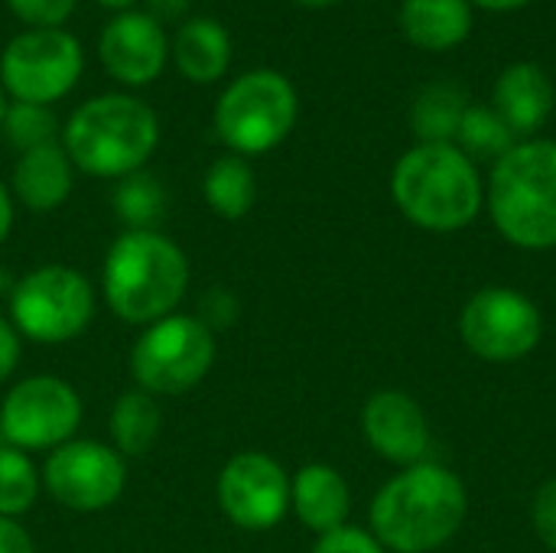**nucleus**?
<instances>
[{
	"label": "nucleus",
	"instance_id": "nucleus-25",
	"mask_svg": "<svg viewBox=\"0 0 556 553\" xmlns=\"http://www.w3.org/2000/svg\"><path fill=\"white\" fill-rule=\"evenodd\" d=\"M456 143L472 163L476 160L498 163L515 147V130L502 121V114L495 108H466Z\"/></svg>",
	"mask_w": 556,
	"mask_h": 553
},
{
	"label": "nucleus",
	"instance_id": "nucleus-11",
	"mask_svg": "<svg viewBox=\"0 0 556 553\" xmlns=\"http://www.w3.org/2000/svg\"><path fill=\"white\" fill-rule=\"evenodd\" d=\"M541 332V310L511 287L479 290L459 316V336L482 362H518L538 349Z\"/></svg>",
	"mask_w": 556,
	"mask_h": 553
},
{
	"label": "nucleus",
	"instance_id": "nucleus-34",
	"mask_svg": "<svg viewBox=\"0 0 556 553\" xmlns=\"http://www.w3.org/2000/svg\"><path fill=\"white\" fill-rule=\"evenodd\" d=\"M10 228H13V199H10V189L0 183V244L7 241Z\"/></svg>",
	"mask_w": 556,
	"mask_h": 553
},
{
	"label": "nucleus",
	"instance_id": "nucleus-14",
	"mask_svg": "<svg viewBox=\"0 0 556 553\" xmlns=\"http://www.w3.org/2000/svg\"><path fill=\"white\" fill-rule=\"evenodd\" d=\"M98 59L108 75L127 88L156 81L169 62V36L147 10L114 13L98 36Z\"/></svg>",
	"mask_w": 556,
	"mask_h": 553
},
{
	"label": "nucleus",
	"instance_id": "nucleus-13",
	"mask_svg": "<svg viewBox=\"0 0 556 553\" xmlns=\"http://www.w3.org/2000/svg\"><path fill=\"white\" fill-rule=\"evenodd\" d=\"M218 505L241 531H270L290 512V479L267 453H238L218 473Z\"/></svg>",
	"mask_w": 556,
	"mask_h": 553
},
{
	"label": "nucleus",
	"instance_id": "nucleus-37",
	"mask_svg": "<svg viewBox=\"0 0 556 553\" xmlns=\"http://www.w3.org/2000/svg\"><path fill=\"white\" fill-rule=\"evenodd\" d=\"M296 3H303V7H329L336 0H296Z\"/></svg>",
	"mask_w": 556,
	"mask_h": 553
},
{
	"label": "nucleus",
	"instance_id": "nucleus-15",
	"mask_svg": "<svg viewBox=\"0 0 556 553\" xmlns=\"http://www.w3.org/2000/svg\"><path fill=\"white\" fill-rule=\"evenodd\" d=\"M365 440L378 456L397 466H417L430 447V430L420 404L404 391H378L362 411Z\"/></svg>",
	"mask_w": 556,
	"mask_h": 553
},
{
	"label": "nucleus",
	"instance_id": "nucleus-17",
	"mask_svg": "<svg viewBox=\"0 0 556 553\" xmlns=\"http://www.w3.org/2000/svg\"><path fill=\"white\" fill-rule=\"evenodd\" d=\"M169 59L182 78L195 85H212L231 65V36L212 16H189L169 39Z\"/></svg>",
	"mask_w": 556,
	"mask_h": 553
},
{
	"label": "nucleus",
	"instance_id": "nucleus-4",
	"mask_svg": "<svg viewBox=\"0 0 556 553\" xmlns=\"http://www.w3.org/2000/svg\"><path fill=\"white\" fill-rule=\"evenodd\" d=\"M391 196L407 222L446 235L479 215L482 179L456 143H420L397 160Z\"/></svg>",
	"mask_w": 556,
	"mask_h": 553
},
{
	"label": "nucleus",
	"instance_id": "nucleus-27",
	"mask_svg": "<svg viewBox=\"0 0 556 553\" xmlns=\"http://www.w3.org/2000/svg\"><path fill=\"white\" fill-rule=\"evenodd\" d=\"M3 134L7 140L26 153L36 147H49L59 137V121L49 104H26V101H10L3 111Z\"/></svg>",
	"mask_w": 556,
	"mask_h": 553
},
{
	"label": "nucleus",
	"instance_id": "nucleus-3",
	"mask_svg": "<svg viewBox=\"0 0 556 553\" xmlns=\"http://www.w3.org/2000/svg\"><path fill=\"white\" fill-rule=\"evenodd\" d=\"M156 143L160 117L134 95L88 98L62 127V147L72 166L98 179H124L143 169Z\"/></svg>",
	"mask_w": 556,
	"mask_h": 553
},
{
	"label": "nucleus",
	"instance_id": "nucleus-28",
	"mask_svg": "<svg viewBox=\"0 0 556 553\" xmlns=\"http://www.w3.org/2000/svg\"><path fill=\"white\" fill-rule=\"evenodd\" d=\"M78 0H7L10 13L26 29H65Z\"/></svg>",
	"mask_w": 556,
	"mask_h": 553
},
{
	"label": "nucleus",
	"instance_id": "nucleus-19",
	"mask_svg": "<svg viewBox=\"0 0 556 553\" xmlns=\"http://www.w3.org/2000/svg\"><path fill=\"white\" fill-rule=\"evenodd\" d=\"M75 183V166L62 143L36 147L20 153L13 166V196L29 212H52L59 209Z\"/></svg>",
	"mask_w": 556,
	"mask_h": 553
},
{
	"label": "nucleus",
	"instance_id": "nucleus-21",
	"mask_svg": "<svg viewBox=\"0 0 556 553\" xmlns=\"http://www.w3.org/2000/svg\"><path fill=\"white\" fill-rule=\"evenodd\" d=\"M202 196L218 218H228V222L244 218L257 202V176H254V166L248 163V156H238V153L218 156L205 169Z\"/></svg>",
	"mask_w": 556,
	"mask_h": 553
},
{
	"label": "nucleus",
	"instance_id": "nucleus-29",
	"mask_svg": "<svg viewBox=\"0 0 556 553\" xmlns=\"http://www.w3.org/2000/svg\"><path fill=\"white\" fill-rule=\"evenodd\" d=\"M313 553H384V548L378 544L375 535L362 531V528H339V531H329L316 541Z\"/></svg>",
	"mask_w": 556,
	"mask_h": 553
},
{
	"label": "nucleus",
	"instance_id": "nucleus-22",
	"mask_svg": "<svg viewBox=\"0 0 556 553\" xmlns=\"http://www.w3.org/2000/svg\"><path fill=\"white\" fill-rule=\"evenodd\" d=\"M160 404L147 391H124L111 407V440L114 450L127 456H143L160 437Z\"/></svg>",
	"mask_w": 556,
	"mask_h": 553
},
{
	"label": "nucleus",
	"instance_id": "nucleus-31",
	"mask_svg": "<svg viewBox=\"0 0 556 553\" xmlns=\"http://www.w3.org/2000/svg\"><path fill=\"white\" fill-rule=\"evenodd\" d=\"M20 365V332L13 323L0 319V381H7Z\"/></svg>",
	"mask_w": 556,
	"mask_h": 553
},
{
	"label": "nucleus",
	"instance_id": "nucleus-8",
	"mask_svg": "<svg viewBox=\"0 0 556 553\" xmlns=\"http://www.w3.org/2000/svg\"><path fill=\"white\" fill-rule=\"evenodd\" d=\"M215 362V336L199 316L173 313L150 323L130 349V372L147 394H186Z\"/></svg>",
	"mask_w": 556,
	"mask_h": 553
},
{
	"label": "nucleus",
	"instance_id": "nucleus-10",
	"mask_svg": "<svg viewBox=\"0 0 556 553\" xmlns=\"http://www.w3.org/2000/svg\"><path fill=\"white\" fill-rule=\"evenodd\" d=\"M81 424L78 391L52 375H33L20 381L0 404V437L3 443L39 453L75 440Z\"/></svg>",
	"mask_w": 556,
	"mask_h": 553
},
{
	"label": "nucleus",
	"instance_id": "nucleus-6",
	"mask_svg": "<svg viewBox=\"0 0 556 553\" xmlns=\"http://www.w3.org/2000/svg\"><path fill=\"white\" fill-rule=\"evenodd\" d=\"M300 114L296 88L274 68L238 75L215 104V134L238 156H257L280 147Z\"/></svg>",
	"mask_w": 556,
	"mask_h": 553
},
{
	"label": "nucleus",
	"instance_id": "nucleus-32",
	"mask_svg": "<svg viewBox=\"0 0 556 553\" xmlns=\"http://www.w3.org/2000/svg\"><path fill=\"white\" fill-rule=\"evenodd\" d=\"M0 553H36L33 538L16 518H0Z\"/></svg>",
	"mask_w": 556,
	"mask_h": 553
},
{
	"label": "nucleus",
	"instance_id": "nucleus-35",
	"mask_svg": "<svg viewBox=\"0 0 556 553\" xmlns=\"http://www.w3.org/2000/svg\"><path fill=\"white\" fill-rule=\"evenodd\" d=\"M485 10H515V7H525L528 0H472Z\"/></svg>",
	"mask_w": 556,
	"mask_h": 553
},
{
	"label": "nucleus",
	"instance_id": "nucleus-33",
	"mask_svg": "<svg viewBox=\"0 0 556 553\" xmlns=\"http://www.w3.org/2000/svg\"><path fill=\"white\" fill-rule=\"evenodd\" d=\"M192 0H147V13L160 23L166 20H182L189 13Z\"/></svg>",
	"mask_w": 556,
	"mask_h": 553
},
{
	"label": "nucleus",
	"instance_id": "nucleus-38",
	"mask_svg": "<svg viewBox=\"0 0 556 553\" xmlns=\"http://www.w3.org/2000/svg\"><path fill=\"white\" fill-rule=\"evenodd\" d=\"M3 111H7V95H3V88H0V124H3Z\"/></svg>",
	"mask_w": 556,
	"mask_h": 553
},
{
	"label": "nucleus",
	"instance_id": "nucleus-16",
	"mask_svg": "<svg viewBox=\"0 0 556 553\" xmlns=\"http://www.w3.org/2000/svg\"><path fill=\"white\" fill-rule=\"evenodd\" d=\"M290 508L319 538L345 528L352 512V492L339 469L326 463H309L290 479Z\"/></svg>",
	"mask_w": 556,
	"mask_h": 553
},
{
	"label": "nucleus",
	"instance_id": "nucleus-26",
	"mask_svg": "<svg viewBox=\"0 0 556 553\" xmlns=\"http://www.w3.org/2000/svg\"><path fill=\"white\" fill-rule=\"evenodd\" d=\"M39 473L29 456L10 443H0V518H20L36 505Z\"/></svg>",
	"mask_w": 556,
	"mask_h": 553
},
{
	"label": "nucleus",
	"instance_id": "nucleus-36",
	"mask_svg": "<svg viewBox=\"0 0 556 553\" xmlns=\"http://www.w3.org/2000/svg\"><path fill=\"white\" fill-rule=\"evenodd\" d=\"M98 7H108V10H114V13H124V10H134V3L137 0H94Z\"/></svg>",
	"mask_w": 556,
	"mask_h": 553
},
{
	"label": "nucleus",
	"instance_id": "nucleus-9",
	"mask_svg": "<svg viewBox=\"0 0 556 553\" xmlns=\"http://www.w3.org/2000/svg\"><path fill=\"white\" fill-rule=\"evenodd\" d=\"M85 52L68 29H23L0 52V88L13 101L55 104L81 78Z\"/></svg>",
	"mask_w": 556,
	"mask_h": 553
},
{
	"label": "nucleus",
	"instance_id": "nucleus-20",
	"mask_svg": "<svg viewBox=\"0 0 556 553\" xmlns=\"http://www.w3.org/2000/svg\"><path fill=\"white\" fill-rule=\"evenodd\" d=\"M401 29L417 49H453L472 29L469 0H404Z\"/></svg>",
	"mask_w": 556,
	"mask_h": 553
},
{
	"label": "nucleus",
	"instance_id": "nucleus-2",
	"mask_svg": "<svg viewBox=\"0 0 556 553\" xmlns=\"http://www.w3.org/2000/svg\"><path fill=\"white\" fill-rule=\"evenodd\" d=\"M104 300L121 323L150 326L176 313L189 287V257L156 228H127L104 257Z\"/></svg>",
	"mask_w": 556,
	"mask_h": 553
},
{
	"label": "nucleus",
	"instance_id": "nucleus-30",
	"mask_svg": "<svg viewBox=\"0 0 556 553\" xmlns=\"http://www.w3.org/2000/svg\"><path fill=\"white\" fill-rule=\"evenodd\" d=\"M531 521H534V531L544 541V548L556 553V476L538 489L534 505H531Z\"/></svg>",
	"mask_w": 556,
	"mask_h": 553
},
{
	"label": "nucleus",
	"instance_id": "nucleus-12",
	"mask_svg": "<svg viewBox=\"0 0 556 553\" xmlns=\"http://www.w3.org/2000/svg\"><path fill=\"white\" fill-rule=\"evenodd\" d=\"M42 489L72 512H101L124 495L127 463L114 447L98 440H68L42 466Z\"/></svg>",
	"mask_w": 556,
	"mask_h": 553
},
{
	"label": "nucleus",
	"instance_id": "nucleus-7",
	"mask_svg": "<svg viewBox=\"0 0 556 553\" xmlns=\"http://www.w3.org/2000/svg\"><path fill=\"white\" fill-rule=\"evenodd\" d=\"M10 316L13 329L29 342L62 345L88 329L94 316V290L72 267L42 264L13 284Z\"/></svg>",
	"mask_w": 556,
	"mask_h": 553
},
{
	"label": "nucleus",
	"instance_id": "nucleus-24",
	"mask_svg": "<svg viewBox=\"0 0 556 553\" xmlns=\"http://www.w3.org/2000/svg\"><path fill=\"white\" fill-rule=\"evenodd\" d=\"M114 212L117 218L134 228H153L163 215H166V189L156 176H150L147 169H137L130 176H124L114 189Z\"/></svg>",
	"mask_w": 556,
	"mask_h": 553
},
{
	"label": "nucleus",
	"instance_id": "nucleus-18",
	"mask_svg": "<svg viewBox=\"0 0 556 553\" xmlns=\"http://www.w3.org/2000/svg\"><path fill=\"white\" fill-rule=\"evenodd\" d=\"M495 111L515 134H534L554 111V85L534 62L508 65L495 81Z\"/></svg>",
	"mask_w": 556,
	"mask_h": 553
},
{
	"label": "nucleus",
	"instance_id": "nucleus-5",
	"mask_svg": "<svg viewBox=\"0 0 556 553\" xmlns=\"http://www.w3.org/2000/svg\"><path fill=\"white\" fill-rule=\"evenodd\" d=\"M489 212L515 248H556V140L515 143L495 163Z\"/></svg>",
	"mask_w": 556,
	"mask_h": 553
},
{
	"label": "nucleus",
	"instance_id": "nucleus-23",
	"mask_svg": "<svg viewBox=\"0 0 556 553\" xmlns=\"http://www.w3.org/2000/svg\"><path fill=\"white\" fill-rule=\"evenodd\" d=\"M466 91L453 81H433L427 85L410 111L414 134L420 143H453L466 114Z\"/></svg>",
	"mask_w": 556,
	"mask_h": 553
},
{
	"label": "nucleus",
	"instance_id": "nucleus-1",
	"mask_svg": "<svg viewBox=\"0 0 556 553\" xmlns=\"http://www.w3.org/2000/svg\"><path fill=\"white\" fill-rule=\"evenodd\" d=\"M469 512L466 486L437 463L407 466L371 502V535L384 551L433 553L456 538Z\"/></svg>",
	"mask_w": 556,
	"mask_h": 553
}]
</instances>
